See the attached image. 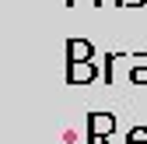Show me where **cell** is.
<instances>
[{
  "label": "cell",
  "mask_w": 147,
  "mask_h": 144,
  "mask_svg": "<svg viewBox=\"0 0 147 144\" xmlns=\"http://www.w3.org/2000/svg\"><path fill=\"white\" fill-rule=\"evenodd\" d=\"M67 60H95V46L88 39H67Z\"/></svg>",
  "instance_id": "cell-3"
},
{
  "label": "cell",
  "mask_w": 147,
  "mask_h": 144,
  "mask_svg": "<svg viewBox=\"0 0 147 144\" xmlns=\"http://www.w3.org/2000/svg\"><path fill=\"white\" fill-rule=\"evenodd\" d=\"M98 77L95 60H67V84H88Z\"/></svg>",
  "instance_id": "cell-2"
},
{
  "label": "cell",
  "mask_w": 147,
  "mask_h": 144,
  "mask_svg": "<svg viewBox=\"0 0 147 144\" xmlns=\"http://www.w3.org/2000/svg\"><path fill=\"white\" fill-rule=\"evenodd\" d=\"M126 144H147V127H133L126 134Z\"/></svg>",
  "instance_id": "cell-5"
},
{
  "label": "cell",
  "mask_w": 147,
  "mask_h": 144,
  "mask_svg": "<svg viewBox=\"0 0 147 144\" xmlns=\"http://www.w3.org/2000/svg\"><path fill=\"white\" fill-rule=\"evenodd\" d=\"M119 53H105V84H112V67H116Z\"/></svg>",
  "instance_id": "cell-6"
},
{
  "label": "cell",
  "mask_w": 147,
  "mask_h": 144,
  "mask_svg": "<svg viewBox=\"0 0 147 144\" xmlns=\"http://www.w3.org/2000/svg\"><path fill=\"white\" fill-rule=\"evenodd\" d=\"M126 4H133V7H144V4H147V0H126Z\"/></svg>",
  "instance_id": "cell-7"
},
{
  "label": "cell",
  "mask_w": 147,
  "mask_h": 144,
  "mask_svg": "<svg viewBox=\"0 0 147 144\" xmlns=\"http://www.w3.org/2000/svg\"><path fill=\"white\" fill-rule=\"evenodd\" d=\"M116 130V116L112 113H91L88 116V144H102L105 134Z\"/></svg>",
  "instance_id": "cell-1"
},
{
  "label": "cell",
  "mask_w": 147,
  "mask_h": 144,
  "mask_svg": "<svg viewBox=\"0 0 147 144\" xmlns=\"http://www.w3.org/2000/svg\"><path fill=\"white\" fill-rule=\"evenodd\" d=\"M112 4H116V7H126V0H112Z\"/></svg>",
  "instance_id": "cell-8"
},
{
  "label": "cell",
  "mask_w": 147,
  "mask_h": 144,
  "mask_svg": "<svg viewBox=\"0 0 147 144\" xmlns=\"http://www.w3.org/2000/svg\"><path fill=\"white\" fill-rule=\"evenodd\" d=\"M130 81L133 84H147V53H137V63L130 67Z\"/></svg>",
  "instance_id": "cell-4"
}]
</instances>
